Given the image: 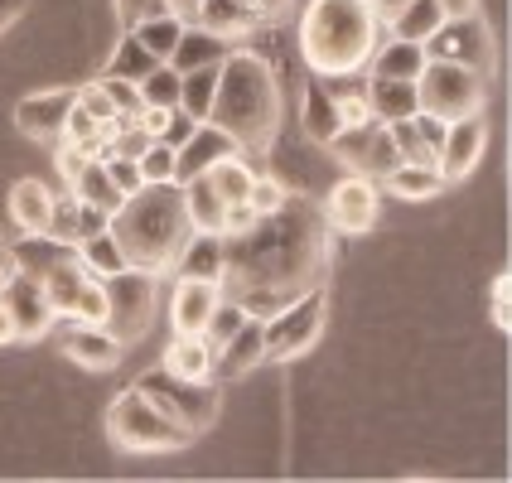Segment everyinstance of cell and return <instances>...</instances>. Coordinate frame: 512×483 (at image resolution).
Listing matches in <instances>:
<instances>
[{"label":"cell","mask_w":512,"mask_h":483,"mask_svg":"<svg viewBox=\"0 0 512 483\" xmlns=\"http://www.w3.org/2000/svg\"><path fill=\"white\" fill-rule=\"evenodd\" d=\"M324 271L329 223L310 194H285L276 213H256L252 228L223 237V295H232L256 319L324 285Z\"/></svg>","instance_id":"1"},{"label":"cell","mask_w":512,"mask_h":483,"mask_svg":"<svg viewBox=\"0 0 512 483\" xmlns=\"http://www.w3.org/2000/svg\"><path fill=\"white\" fill-rule=\"evenodd\" d=\"M107 232L126 252V266L165 276L174 266V256L184 252V242L194 237L189 208H184V184H174V179L141 184L136 194H126L116 203V213L107 218Z\"/></svg>","instance_id":"2"},{"label":"cell","mask_w":512,"mask_h":483,"mask_svg":"<svg viewBox=\"0 0 512 483\" xmlns=\"http://www.w3.org/2000/svg\"><path fill=\"white\" fill-rule=\"evenodd\" d=\"M208 121L237 141V150H261L281 126V83L276 68L252 49H232L218 63V92Z\"/></svg>","instance_id":"3"},{"label":"cell","mask_w":512,"mask_h":483,"mask_svg":"<svg viewBox=\"0 0 512 483\" xmlns=\"http://www.w3.org/2000/svg\"><path fill=\"white\" fill-rule=\"evenodd\" d=\"M382 44V25L368 0H310L300 20V54L310 73H363L372 49Z\"/></svg>","instance_id":"4"},{"label":"cell","mask_w":512,"mask_h":483,"mask_svg":"<svg viewBox=\"0 0 512 483\" xmlns=\"http://www.w3.org/2000/svg\"><path fill=\"white\" fill-rule=\"evenodd\" d=\"M107 440L116 450H131V455H165V450H184L194 435L184 426H174L141 387H126L107 406Z\"/></svg>","instance_id":"5"},{"label":"cell","mask_w":512,"mask_h":483,"mask_svg":"<svg viewBox=\"0 0 512 483\" xmlns=\"http://www.w3.org/2000/svg\"><path fill=\"white\" fill-rule=\"evenodd\" d=\"M324 314H329V300H324V285H314L305 295H295L290 305H281L276 314L261 319V353L266 363H295L300 353H310L319 334H324Z\"/></svg>","instance_id":"6"},{"label":"cell","mask_w":512,"mask_h":483,"mask_svg":"<svg viewBox=\"0 0 512 483\" xmlns=\"http://www.w3.org/2000/svg\"><path fill=\"white\" fill-rule=\"evenodd\" d=\"M136 387L170 416L174 426L189 430V435H199V430L213 426V421H218V406H223V392H218L213 377H199V382H194V377H174V372L155 368V372H145Z\"/></svg>","instance_id":"7"},{"label":"cell","mask_w":512,"mask_h":483,"mask_svg":"<svg viewBox=\"0 0 512 483\" xmlns=\"http://www.w3.org/2000/svg\"><path fill=\"white\" fill-rule=\"evenodd\" d=\"M484 92H488L484 73L459 68V63H445V58H426V68L416 73L421 112L440 116V121H459V116L484 112Z\"/></svg>","instance_id":"8"},{"label":"cell","mask_w":512,"mask_h":483,"mask_svg":"<svg viewBox=\"0 0 512 483\" xmlns=\"http://www.w3.org/2000/svg\"><path fill=\"white\" fill-rule=\"evenodd\" d=\"M155 285L160 276L155 271H141V266H126L102 281V295H107V314H102V329H112L116 339L131 343L145 339L150 329V314H155Z\"/></svg>","instance_id":"9"},{"label":"cell","mask_w":512,"mask_h":483,"mask_svg":"<svg viewBox=\"0 0 512 483\" xmlns=\"http://www.w3.org/2000/svg\"><path fill=\"white\" fill-rule=\"evenodd\" d=\"M426 58H445L474 73H493V29L479 15H459V20H440L435 34L426 39Z\"/></svg>","instance_id":"10"},{"label":"cell","mask_w":512,"mask_h":483,"mask_svg":"<svg viewBox=\"0 0 512 483\" xmlns=\"http://www.w3.org/2000/svg\"><path fill=\"white\" fill-rule=\"evenodd\" d=\"M334 160L343 170L368 174V179H382V174L397 165V145H392V131L382 121H353V126H339V136L329 141Z\"/></svg>","instance_id":"11"},{"label":"cell","mask_w":512,"mask_h":483,"mask_svg":"<svg viewBox=\"0 0 512 483\" xmlns=\"http://www.w3.org/2000/svg\"><path fill=\"white\" fill-rule=\"evenodd\" d=\"M0 305L10 310V324H15V339H44L54 329V310H49V295L44 285L15 271L10 261L0 266Z\"/></svg>","instance_id":"12"},{"label":"cell","mask_w":512,"mask_h":483,"mask_svg":"<svg viewBox=\"0 0 512 483\" xmlns=\"http://www.w3.org/2000/svg\"><path fill=\"white\" fill-rule=\"evenodd\" d=\"M324 208V223L339 232H368L382 213V199H377V179L368 174H343L339 184L329 189V199L319 203Z\"/></svg>","instance_id":"13"},{"label":"cell","mask_w":512,"mask_h":483,"mask_svg":"<svg viewBox=\"0 0 512 483\" xmlns=\"http://www.w3.org/2000/svg\"><path fill=\"white\" fill-rule=\"evenodd\" d=\"M54 329H58L63 358L78 363V368H87V372L116 368L121 353H126V343L116 339L112 329H102V324H87V319H54Z\"/></svg>","instance_id":"14"},{"label":"cell","mask_w":512,"mask_h":483,"mask_svg":"<svg viewBox=\"0 0 512 483\" xmlns=\"http://www.w3.org/2000/svg\"><path fill=\"white\" fill-rule=\"evenodd\" d=\"M484 145H488L484 112L459 116V121H445V141H440V150H435V170H440V179H445V184L469 179L474 165L484 160Z\"/></svg>","instance_id":"15"},{"label":"cell","mask_w":512,"mask_h":483,"mask_svg":"<svg viewBox=\"0 0 512 483\" xmlns=\"http://www.w3.org/2000/svg\"><path fill=\"white\" fill-rule=\"evenodd\" d=\"M78 102V87H49L15 102V131L29 141H63V121Z\"/></svg>","instance_id":"16"},{"label":"cell","mask_w":512,"mask_h":483,"mask_svg":"<svg viewBox=\"0 0 512 483\" xmlns=\"http://www.w3.org/2000/svg\"><path fill=\"white\" fill-rule=\"evenodd\" d=\"M223 155H237V141L223 136L213 121H199V131L174 150V184H189L194 174H208Z\"/></svg>","instance_id":"17"},{"label":"cell","mask_w":512,"mask_h":483,"mask_svg":"<svg viewBox=\"0 0 512 483\" xmlns=\"http://www.w3.org/2000/svg\"><path fill=\"white\" fill-rule=\"evenodd\" d=\"M223 300V285L218 281H189V276H179L170 295V324L174 334H203V324H208V314L213 305Z\"/></svg>","instance_id":"18"},{"label":"cell","mask_w":512,"mask_h":483,"mask_svg":"<svg viewBox=\"0 0 512 483\" xmlns=\"http://www.w3.org/2000/svg\"><path fill=\"white\" fill-rule=\"evenodd\" d=\"M261 363H266V353H261V319L247 314V319L237 324V334L213 353V377H218V382H232V377H247V372L261 368Z\"/></svg>","instance_id":"19"},{"label":"cell","mask_w":512,"mask_h":483,"mask_svg":"<svg viewBox=\"0 0 512 483\" xmlns=\"http://www.w3.org/2000/svg\"><path fill=\"white\" fill-rule=\"evenodd\" d=\"M232 49H237V39H228V34H213V29H203V25H184V34H179V44H174V54L165 63H170L174 73H194V68L223 63Z\"/></svg>","instance_id":"20"},{"label":"cell","mask_w":512,"mask_h":483,"mask_svg":"<svg viewBox=\"0 0 512 483\" xmlns=\"http://www.w3.org/2000/svg\"><path fill=\"white\" fill-rule=\"evenodd\" d=\"M387 131H392V145H397V160H416V165H435V150L445 141V121L430 112L392 121Z\"/></svg>","instance_id":"21"},{"label":"cell","mask_w":512,"mask_h":483,"mask_svg":"<svg viewBox=\"0 0 512 483\" xmlns=\"http://www.w3.org/2000/svg\"><path fill=\"white\" fill-rule=\"evenodd\" d=\"M368 112L372 121H382V126H392V121H406V116L421 112V97H416V83H406V78H372L368 73Z\"/></svg>","instance_id":"22"},{"label":"cell","mask_w":512,"mask_h":483,"mask_svg":"<svg viewBox=\"0 0 512 483\" xmlns=\"http://www.w3.org/2000/svg\"><path fill=\"white\" fill-rule=\"evenodd\" d=\"M194 25L213 29V34H228V39H242V34L266 25V15H261V5H252V0H203Z\"/></svg>","instance_id":"23"},{"label":"cell","mask_w":512,"mask_h":483,"mask_svg":"<svg viewBox=\"0 0 512 483\" xmlns=\"http://www.w3.org/2000/svg\"><path fill=\"white\" fill-rule=\"evenodd\" d=\"M426 68V44H416V39H382L368 58V73L372 78H406V83H416V73Z\"/></svg>","instance_id":"24"},{"label":"cell","mask_w":512,"mask_h":483,"mask_svg":"<svg viewBox=\"0 0 512 483\" xmlns=\"http://www.w3.org/2000/svg\"><path fill=\"white\" fill-rule=\"evenodd\" d=\"M107 218H112V213H102V208H92V203H78L73 194H68L63 203L54 199V213H49V228L44 232L58 237V242H73V247H78L83 237L107 228Z\"/></svg>","instance_id":"25"},{"label":"cell","mask_w":512,"mask_h":483,"mask_svg":"<svg viewBox=\"0 0 512 483\" xmlns=\"http://www.w3.org/2000/svg\"><path fill=\"white\" fill-rule=\"evenodd\" d=\"M170 271L189 276V281H218L223 285V237L218 232H194L184 242V252L174 256Z\"/></svg>","instance_id":"26"},{"label":"cell","mask_w":512,"mask_h":483,"mask_svg":"<svg viewBox=\"0 0 512 483\" xmlns=\"http://www.w3.org/2000/svg\"><path fill=\"white\" fill-rule=\"evenodd\" d=\"M300 126H305V136H310L314 145H329L334 136H339V126H343L339 102L329 97V87L319 83V78H310V87H305V102H300Z\"/></svg>","instance_id":"27"},{"label":"cell","mask_w":512,"mask_h":483,"mask_svg":"<svg viewBox=\"0 0 512 483\" xmlns=\"http://www.w3.org/2000/svg\"><path fill=\"white\" fill-rule=\"evenodd\" d=\"M54 213V194L44 179H15L10 184V218L20 223V232H44Z\"/></svg>","instance_id":"28"},{"label":"cell","mask_w":512,"mask_h":483,"mask_svg":"<svg viewBox=\"0 0 512 483\" xmlns=\"http://www.w3.org/2000/svg\"><path fill=\"white\" fill-rule=\"evenodd\" d=\"M184 208H189V223H194V232H218V237H223L228 203H223V194L213 189V179H208V174H194V179L184 184Z\"/></svg>","instance_id":"29"},{"label":"cell","mask_w":512,"mask_h":483,"mask_svg":"<svg viewBox=\"0 0 512 483\" xmlns=\"http://www.w3.org/2000/svg\"><path fill=\"white\" fill-rule=\"evenodd\" d=\"M382 184H387L397 199H406V203H426V199H435V194L445 189L440 170H435V165H416V160H397L392 170L382 174Z\"/></svg>","instance_id":"30"},{"label":"cell","mask_w":512,"mask_h":483,"mask_svg":"<svg viewBox=\"0 0 512 483\" xmlns=\"http://www.w3.org/2000/svg\"><path fill=\"white\" fill-rule=\"evenodd\" d=\"M68 194L78 203H92V208H102V213H116V203H121V194H116L112 174H107V165H102V155H87L83 170L68 179Z\"/></svg>","instance_id":"31"},{"label":"cell","mask_w":512,"mask_h":483,"mask_svg":"<svg viewBox=\"0 0 512 483\" xmlns=\"http://www.w3.org/2000/svg\"><path fill=\"white\" fill-rule=\"evenodd\" d=\"M165 372L174 377H213V343L203 334H174L170 348H165Z\"/></svg>","instance_id":"32"},{"label":"cell","mask_w":512,"mask_h":483,"mask_svg":"<svg viewBox=\"0 0 512 483\" xmlns=\"http://www.w3.org/2000/svg\"><path fill=\"white\" fill-rule=\"evenodd\" d=\"M160 63H165V58H155L141 39L131 34V29H121V44H116V54L107 58V73H102V78H126V83H141L145 73H155Z\"/></svg>","instance_id":"33"},{"label":"cell","mask_w":512,"mask_h":483,"mask_svg":"<svg viewBox=\"0 0 512 483\" xmlns=\"http://www.w3.org/2000/svg\"><path fill=\"white\" fill-rule=\"evenodd\" d=\"M78 261H83L87 276H97V281H107V276H116V271H126V252L116 247V237L107 228L78 242Z\"/></svg>","instance_id":"34"},{"label":"cell","mask_w":512,"mask_h":483,"mask_svg":"<svg viewBox=\"0 0 512 483\" xmlns=\"http://www.w3.org/2000/svg\"><path fill=\"white\" fill-rule=\"evenodd\" d=\"M213 92H218V63L213 68H194V73H179V107L194 116V121H208Z\"/></svg>","instance_id":"35"},{"label":"cell","mask_w":512,"mask_h":483,"mask_svg":"<svg viewBox=\"0 0 512 483\" xmlns=\"http://www.w3.org/2000/svg\"><path fill=\"white\" fill-rule=\"evenodd\" d=\"M252 165L242 160V150L237 155H223L213 170H208V179H213V189L223 194V203H247V189H252Z\"/></svg>","instance_id":"36"},{"label":"cell","mask_w":512,"mask_h":483,"mask_svg":"<svg viewBox=\"0 0 512 483\" xmlns=\"http://www.w3.org/2000/svg\"><path fill=\"white\" fill-rule=\"evenodd\" d=\"M440 20H445V10H440L435 0H411V5H406V10H401V15L387 29H392L397 39H416V44H426Z\"/></svg>","instance_id":"37"},{"label":"cell","mask_w":512,"mask_h":483,"mask_svg":"<svg viewBox=\"0 0 512 483\" xmlns=\"http://www.w3.org/2000/svg\"><path fill=\"white\" fill-rule=\"evenodd\" d=\"M131 34H136V39H141V44L155 58H170L174 44H179V34H184V20L165 10V15H150V20H141V25L131 29Z\"/></svg>","instance_id":"38"},{"label":"cell","mask_w":512,"mask_h":483,"mask_svg":"<svg viewBox=\"0 0 512 483\" xmlns=\"http://www.w3.org/2000/svg\"><path fill=\"white\" fill-rule=\"evenodd\" d=\"M63 141L78 145V150H87V155H102V145L112 141V131H107L102 121H92V116L73 102V112H68V121H63Z\"/></svg>","instance_id":"39"},{"label":"cell","mask_w":512,"mask_h":483,"mask_svg":"<svg viewBox=\"0 0 512 483\" xmlns=\"http://www.w3.org/2000/svg\"><path fill=\"white\" fill-rule=\"evenodd\" d=\"M141 107H179V73L170 63H160L155 73H145L141 83Z\"/></svg>","instance_id":"40"},{"label":"cell","mask_w":512,"mask_h":483,"mask_svg":"<svg viewBox=\"0 0 512 483\" xmlns=\"http://www.w3.org/2000/svg\"><path fill=\"white\" fill-rule=\"evenodd\" d=\"M242 319H247V310H242V305H237L232 295H223V300L213 305L208 324H203V339L213 343V353H218V348H223V343H228L232 334H237V324H242Z\"/></svg>","instance_id":"41"},{"label":"cell","mask_w":512,"mask_h":483,"mask_svg":"<svg viewBox=\"0 0 512 483\" xmlns=\"http://www.w3.org/2000/svg\"><path fill=\"white\" fill-rule=\"evenodd\" d=\"M78 107H83L92 121H102L107 131H121L126 126V116L116 112V102L102 92V83H92V87H78Z\"/></svg>","instance_id":"42"},{"label":"cell","mask_w":512,"mask_h":483,"mask_svg":"<svg viewBox=\"0 0 512 483\" xmlns=\"http://www.w3.org/2000/svg\"><path fill=\"white\" fill-rule=\"evenodd\" d=\"M285 194H290V189H285L276 174H252V189H247V208H252V213H276V208L285 203Z\"/></svg>","instance_id":"43"},{"label":"cell","mask_w":512,"mask_h":483,"mask_svg":"<svg viewBox=\"0 0 512 483\" xmlns=\"http://www.w3.org/2000/svg\"><path fill=\"white\" fill-rule=\"evenodd\" d=\"M141 174H145V184H160V179H174V150L165 141H150V150H145L141 160Z\"/></svg>","instance_id":"44"},{"label":"cell","mask_w":512,"mask_h":483,"mask_svg":"<svg viewBox=\"0 0 512 483\" xmlns=\"http://www.w3.org/2000/svg\"><path fill=\"white\" fill-rule=\"evenodd\" d=\"M102 83V92L116 102V112L126 116V121H136L141 116V87L136 83H126V78H97Z\"/></svg>","instance_id":"45"},{"label":"cell","mask_w":512,"mask_h":483,"mask_svg":"<svg viewBox=\"0 0 512 483\" xmlns=\"http://www.w3.org/2000/svg\"><path fill=\"white\" fill-rule=\"evenodd\" d=\"M102 165H107V174H112V184H116V194L126 199V194H136L145 184V174L136 160H121V155H102Z\"/></svg>","instance_id":"46"},{"label":"cell","mask_w":512,"mask_h":483,"mask_svg":"<svg viewBox=\"0 0 512 483\" xmlns=\"http://www.w3.org/2000/svg\"><path fill=\"white\" fill-rule=\"evenodd\" d=\"M194 131H199V121L184 112V107H170V112H165V126H160V136H155V141H165L170 150H179V145L189 141Z\"/></svg>","instance_id":"47"},{"label":"cell","mask_w":512,"mask_h":483,"mask_svg":"<svg viewBox=\"0 0 512 483\" xmlns=\"http://www.w3.org/2000/svg\"><path fill=\"white\" fill-rule=\"evenodd\" d=\"M150 15H165V0H116V20L121 29H136Z\"/></svg>","instance_id":"48"},{"label":"cell","mask_w":512,"mask_h":483,"mask_svg":"<svg viewBox=\"0 0 512 483\" xmlns=\"http://www.w3.org/2000/svg\"><path fill=\"white\" fill-rule=\"evenodd\" d=\"M508 290H512L508 271H503V276H493V295H488V310H493V329H498V334H508Z\"/></svg>","instance_id":"49"},{"label":"cell","mask_w":512,"mask_h":483,"mask_svg":"<svg viewBox=\"0 0 512 483\" xmlns=\"http://www.w3.org/2000/svg\"><path fill=\"white\" fill-rule=\"evenodd\" d=\"M368 5H372V15H377V25L387 29V25H392V20L401 15V10L411 5V0H368Z\"/></svg>","instance_id":"50"},{"label":"cell","mask_w":512,"mask_h":483,"mask_svg":"<svg viewBox=\"0 0 512 483\" xmlns=\"http://www.w3.org/2000/svg\"><path fill=\"white\" fill-rule=\"evenodd\" d=\"M25 10H29V0H0V39H5V29L15 25Z\"/></svg>","instance_id":"51"},{"label":"cell","mask_w":512,"mask_h":483,"mask_svg":"<svg viewBox=\"0 0 512 483\" xmlns=\"http://www.w3.org/2000/svg\"><path fill=\"white\" fill-rule=\"evenodd\" d=\"M445 10V20H459V15H479V0H435Z\"/></svg>","instance_id":"52"},{"label":"cell","mask_w":512,"mask_h":483,"mask_svg":"<svg viewBox=\"0 0 512 483\" xmlns=\"http://www.w3.org/2000/svg\"><path fill=\"white\" fill-rule=\"evenodd\" d=\"M199 5H203V0H165V10H170V15H179L184 25H194V20H199Z\"/></svg>","instance_id":"53"},{"label":"cell","mask_w":512,"mask_h":483,"mask_svg":"<svg viewBox=\"0 0 512 483\" xmlns=\"http://www.w3.org/2000/svg\"><path fill=\"white\" fill-rule=\"evenodd\" d=\"M5 343H15V324H10V310L0 305V348H5Z\"/></svg>","instance_id":"54"},{"label":"cell","mask_w":512,"mask_h":483,"mask_svg":"<svg viewBox=\"0 0 512 483\" xmlns=\"http://www.w3.org/2000/svg\"><path fill=\"white\" fill-rule=\"evenodd\" d=\"M261 10H266V20H281L285 10H290V0H261Z\"/></svg>","instance_id":"55"}]
</instances>
